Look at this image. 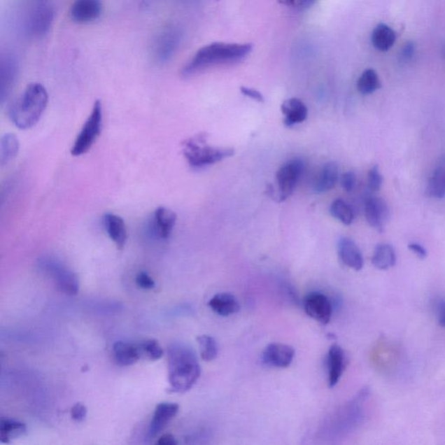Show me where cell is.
I'll list each match as a JSON object with an SVG mask.
<instances>
[{
	"instance_id": "8fae6325",
	"label": "cell",
	"mask_w": 445,
	"mask_h": 445,
	"mask_svg": "<svg viewBox=\"0 0 445 445\" xmlns=\"http://www.w3.org/2000/svg\"><path fill=\"white\" fill-rule=\"evenodd\" d=\"M295 357V350L288 344L272 343L269 344L262 354V361L270 367L286 368L292 364Z\"/></svg>"
},
{
	"instance_id": "2e32d148",
	"label": "cell",
	"mask_w": 445,
	"mask_h": 445,
	"mask_svg": "<svg viewBox=\"0 0 445 445\" xmlns=\"http://www.w3.org/2000/svg\"><path fill=\"white\" fill-rule=\"evenodd\" d=\"M337 253L341 261L346 267L355 271H360L364 267V258L356 243L348 238L339 239L337 243Z\"/></svg>"
},
{
	"instance_id": "7402d4cb",
	"label": "cell",
	"mask_w": 445,
	"mask_h": 445,
	"mask_svg": "<svg viewBox=\"0 0 445 445\" xmlns=\"http://www.w3.org/2000/svg\"><path fill=\"white\" fill-rule=\"evenodd\" d=\"M53 20V13L48 6H42L31 17L29 28L36 36H42L48 31Z\"/></svg>"
},
{
	"instance_id": "d4e9b609",
	"label": "cell",
	"mask_w": 445,
	"mask_h": 445,
	"mask_svg": "<svg viewBox=\"0 0 445 445\" xmlns=\"http://www.w3.org/2000/svg\"><path fill=\"white\" fill-rule=\"evenodd\" d=\"M395 31L385 24H380L374 29L372 34L373 46L379 51L386 52L393 48L396 41Z\"/></svg>"
},
{
	"instance_id": "d6986e66",
	"label": "cell",
	"mask_w": 445,
	"mask_h": 445,
	"mask_svg": "<svg viewBox=\"0 0 445 445\" xmlns=\"http://www.w3.org/2000/svg\"><path fill=\"white\" fill-rule=\"evenodd\" d=\"M281 111L285 115V125L290 127L294 125L302 123L308 116V109L303 101L297 98L285 100L282 104Z\"/></svg>"
},
{
	"instance_id": "ac0fdd59",
	"label": "cell",
	"mask_w": 445,
	"mask_h": 445,
	"mask_svg": "<svg viewBox=\"0 0 445 445\" xmlns=\"http://www.w3.org/2000/svg\"><path fill=\"white\" fill-rule=\"evenodd\" d=\"M104 225L109 238L118 250L124 248L127 240V231L123 218L118 215L106 213L104 216Z\"/></svg>"
},
{
	"instance_id": "f546056e",
	"label": "cell",
	"mask_w": 445,
	"mask_h": 445,
	"mask_svg": "<svg viewBox=\"0 0 445 445\" xmlns=\"http://www.w3.org/2000/svg\"><path fill=\"white\" fill-rule=\"evenodd\" d=\"M197 340L199 344L200 356L204 361H213L218 357V346L214 337L202 335L197 337Z\"/></svg>"
},
{
	"instance_id": "30bf717a",
	"label": "cell",
	"mask_w": 445,
	"mask_h": 445,
	"mask_svg": "<svg viewBox=\"0 0 445 445\" xmlns=\"http://www.w3.org/2000/svg\"><path fill=\"white\" fill-rule=\"evenodd\" d=\"M177 215L167 207L160 206L154 211L148 225L150 235L155 239H168L174 229Z\"/></svg>"
},
{
	"instance_id": "b9f144b4",
	"label": "cell",
	"mask_w": 445,
	"mask_h": 445,
	"mask_svg": "<svg viewBox=\"0 0 445 445\" xmlns=\"http://www.w3.org/2000/svg\"><path fill=\"white\" fill-rule=\"evenodd\" d=\"M318 0H299V6L300 9L306 10L311 8Z\"/></svg>"
},
{
	"instance_id": "5bb4252c",
	"label": "cell",
	"mask_w": 445,
	"mask_h": 445,
	"mask_svg": "<svg viewBox=\"0 0 445 445\" xmlns=\"http://www.w3.org/2000/svg\"><path fill=\"white\" fill-rule=\"evenodd\" d=\"M365 211L369 225L379 232H383L390 215L389 208L385 200L380 197H369L366 201Z\"/></svg>"
},
{
	"instance_id": "4dcf8cb0",
	"label": "cell",
	"mask_w": 445,
	"mask_h": 445,
	"mask_svg": "<svg viewBox=\"0 0 445 445\" xmlns=\"http://www.w3.org/2000/svg\"><path fill=\"white\" fill-rule=\"evenodd\" d=\"M330 213L336 220L344 225H350L354 220V213L351 208L342 199H336L330 208Z\"/></svg>"
},
{
	"instance_id": "8d00e7d4",
	"label": "cell",
	"mask_w": 445,
	"mask_h": 445,
	"mask_svg": "<svg viewBox=\"0 0 445 445\" xmlns=\"http://www.w3.org/2000/svg\"><path fill=\"white\" fill-rule=\"evenodd\" d=\"M240 92H242L243 95L248 97V98L251 99L256 100L257 102L264 101V96L262 95L261 92L257 91V90L242 86V87L240 88Z\"/></svg>"
},
{
	"instance_id": "7bdbcfd3",
	"label": "cell",
	"mask_w": 445,
	"mask_h": 445,
	"mask_svg": "<svg viewBox=\"0 0 445 445\" xmlns=\"http://www.w3.org/2000/svg\"><path fill=\"white\" fill-rule=\"evenodd\" d=\"M296 0H278V2L287 6H293Z\"/></svg>"
},
{
	"instance_id": "ffe728a7",
	"label": "cell",
	"mask_w": 445,
	"mask_h": 445,
	"mask_svg": "<svg viewBox=\"0 0 445 445\" xmlns=\"http://www.w3.org/2000/svg\"><path fill=\"white\" fill-rule=\"evenodd\" d=\"M115 361L121 366H130L141 358V349L134 344L118 341L113 347Z\"/></svg>"
},
{
	"instance_id": "ab89813d",
	"label": "cell",
	"mask_w": 445,
	"mask_h": 445,
	"mask_svg": "<svg viewBox=\"0 0 445 445\" xmlns=\"http://www.w3.org/2000/svg\"><path fill=\"white\" fill-rule=\"evenodd\" d=\"M414 55V45L412 43H409L404 46L403 52H402V57L404 60H409L411 59V57Z\"/></svg>"
},
{
	"instance_id": "4316f807",
	"label": "cell",
	"mask_w": 445,
	"mask_h": 445,
	"mask_svg": "<svg viewBox=\"0 0 445 445\" xmlns=\"http://www.w3.org/2000/svg\"><path fill=\"white\" fill-rule=\"evenodd\" d=\"M20 150L19 139L16 135L7 134L3 135L0 141V164L6 166L15 159Z\"/></svg>"
},
{
	"instance_id": "6da1fadb",
	"label": "cell",
	"mask_w": 445,
	"mask_h": 445,
	"mask_svg": "<svg viewBox=\"0 0 445 445\" xmlns=\"http://www.w3.org/2000/svg\"><path fill=\"white\" fill-rule=\"evenodd\" d=\"M253 51V45L216 42L200 48L183 68V77L190 78L209 68L241 62Z\"/></svg>"
},
{
	"instance_id": "e0dca14e",
	"label": "cell",
	"mask_w": 445,
	"mask_h": 445,
	"mask_svg": "<svg viewBox=\"0 0 445 445\" xmlns=\"http://www.w3.org/2000/svg\"><path fill=\"white\" fill-rule=\"evenodd\" d=\"M346 368V355L339 344H333L327 355L328 383L333 388L339 382Z\"/></svg>"
},
{
	"instance_id": "8992f818",
	"label": "cell",
	"mask_w": 445,
	"mask_h": 445,
	"mask_svg": "<svg viewBox=\"0 0 445 445\" xmlns=\"http://www.w3.org/2000/svg\"><path fill=\"white\" fill-rule=\"evenodd\" d=\"M103 107L100 100H97L93 106L92 113L82 127L80 134L75 140L71 155L78 157L83 155L91 150L102 130Z\"/></svg>"
},
{
	"instance_id": "1f68e13d",
	"label": "cell",
	"mask_w": 445,
	"mask_h": 445,
	"mask_svg": "<svg viewBox=\"0 0 445 445\" xmlns=\"http://www.w3.org/2000/svg\"><path fill=\"white\" fill-rule=\"evenodd\" d=\"M139 346L142 354L148 358L150 360H159L163 357L164 350L155 339L145 340Z\"/></svg>"
},
{
	"instance_id": "836d02e7",
	"label": "cell",
	"mask_w": 445,
	"mask_h": 445,
	"mask_svg": "<svg viewBox=\"0 0 445 445\" xmlns=\"http://www.w3.org/2000/svg\"><path fill=\"white\" fill-rule=\"evenodd\" d=\"M136 283L140 288L143 290H152L156 285L153 278L145 271L139 272L137 277H136Z\"/></svg>"
},
{
	"instance_id": "3957f363",
	"label": "cell",
	"mask_w": 445,
	"mask_h": 445,
	"mask_svg": "<svg viewBox=\"0 0 445 445\" xmlns=\"http://www.w3.org/2000/svg\"><path fill=\"white\" fill-rule=\"evenodd\" d=\"M48 104V93L44 85H29L23 94L10 106L9 117L15 127L27 130L41 120Z\"/></svg>"
},
{
	"instance_id": "484cf974",
	"label": "cell",
	"mask_w": 445,
	"mask_h": 445,
	"mask_svg": "<svg viewBox=\"0 0 445 445\" xmlns=\"http://www.w3.org/2000/svg\"><path fill=\"white\" fill-rule=\"evenodd\" d=\"M427 193L436 199L445 197V160L440 161L430 178Z\"/></svg>"
},
{
	"instance_id": "ba28073f",
	"label": "cell",
	"mask_w": 445,
	"mask_h": 445,
	"mask_svg": "<svg viewBox=\"0 0 445 445\" xmlns=\"http://www.w3.org/2000/svg\"><path fill=\"white\" fill-rule=\"evenodd\" d=\"M181 31L175 27H169L161 31L153 49L157 62L167 63L174 57L181 44Z\"/></svg>"
},
{
	"instance_id": "5b68a950",
	"label": "cell",
	"mask_w": 445,
	"mask_h": 445,
	"mask_svg": "<svg viewBox=\"0 0 445 445\" xmlns=\"http://www.w3.org/2000/svg\"><path fill=\"white\" fill-rule=\"evenodd\" d=\"M38 267L55 282L61 292L73 296L80 290L78 276L62 262L55 257H45L38 261Z\"/></svg>"
},
{
	"instance_id": "cb8c5ba5",
	"label": "cell",
	"mask_w": 445,
	"mask_h": 445,
	"mask_svg": "<svg viewBox=\"0 0 445 445\" xmlns=\"http://www.w3.org/2000/svg\"><path fill=\"white\" fill-rule=\"evenodd\" d=\"M372 262L379 270H388L397 263L396 251L388 243H381L376 247Z\"/></svg>"
},
{
	"instance_id": "4fadbf2b",
	"label": "cell",
	"mask_w": 445,
	"mask_h": 445,
	"mask_svg": "<svg viewBox=\"0 0 445 445\" xmlns=\"http://www.w3.org/2000/svg\"><path fill=\"white\" fill-rule=\"evenodd\" d=\"M17 74L19 64L15 57L10 55L3 57L0 62V99L2 102H5V99L12 92Z\"/></svg>"
},
{
	"instance_id": "277c9868",
	"label": "cell",
	"mask_w": 445,
	"mask_h": 445,
	"mask_svg": "<svg viewBox=\"0 0 445 445\" xmlns=\"http://www.w3.org/2000/svg\"><path fill=\"white\" fill-rule=\"evenodd\" d=\"M183 153L190 166L203 168L234 155V150L208 146L206 136L199 134L183 143Z\"/></svg>"
},
{
	"instance_id": "7c38bea8",
	"label": "cell",
	"mask_w": 445,
	"mask_h": 445,
	"mask_svg": "<svg viewBox=\"0 0 445 445\" xmlns=\"http://www.w3.org/2000/svg\"><path fill=\"white\" fill-rule=\"evenodd\" d=\"M102 10L101 0H75L70 15L75 23L89 24L98 20Z\"/></svg>"
},
{
	"instance_id": "52a82bcc",
	"label": "cell",
	"mask_w": 445,
	"mask_h": 445,
	"mask_svg": "<svg viewBox=\"0 0 445 445\" xmlns=\"http://www.w3.org/2000/svg\"><path fill=\"white\" fill-rule=\"evenodd\" d=\"M303 171V161L299 159L290 160L279 169L277 172L279 201H285L292 196Z\"/></svg>"
},
{
	"instance_id": "603a6c76",
	"label": "cell",
	"mask_w": 445,
	"mask_h": 445,
	"mask_svg": "<svg viewBox=\"0 0 445 445\" xmlns=\"http://www.w3.org/2000/svg\"><path fill=\"white\" fill-rule=\"evenodd\" d=\"M337 181H339V167L336 163H327L323 167L315 182L314 191L317 193L328 192L335 188Z\"/></svg>"
},
{
	"instance_id": "74e56055",
	"label": "cell",
	"mask_w": 445,
	"mask_h": 445,
	"mask_svg": "<svg viewBox=\"0 0 445 445\" xmlns=\"http://www.w3.org/2000/svg\"><path fill=\"white\" fill-rule=\"evenodd\" d=\"M409 249H410L412 253L417 255L419 258L421 260H425L427 257V250L423 248L422 246H420L419 243H412L409 245Z\"/></svg>"
},
{
	"instance_id": "60d3db41",
	"label": "cell",
	"mask_w": 445,
	"mask_h": 445,
	"mask_svg": "<svg viewBox=\"0 0 445 445\" xmlns=\"http://www.w3.org/2000/svg\"><path fill=\"white\" fill-rule=\"evenodd\" d=\"M437 319L439 325L445 328V302L441 303L437 307Z\"/></svg>"
},
{
	"instance_id": "d6a6232c",
	"label": "cell",
	"mask_w": 445,
	"mask_h": 445,
	"mask_svg": "<svg viewBox=\"0 0 445 445\" xmlns=\"http://www.w3.org/2000/svg\"><path fill=\"white\" fill-rule=\"evenodd\" d=\"M383 184V176L380 174L379 167H373L368 174V186L373 192L379 191Z\"/></svg>"
},
{
	"instance_id": "9c48e42d",
	"label": "cell",
	"mask_w": 445,
	"mask_h": 445,
	"mask_svg": "<svg viewBox=\"0 0 445 445\" xmlns=\"http://www.w3.org/2000/svg\"><path fill=\"white\" fill-rule=\"evenodd\" d=\"M304 311L314 320L327 325L331 321L332 306L327 297L321 292H311L304 297Z\"/></svg>"
},
{
	"instance_id": "7a4b0ae2",
	"label": "cell",
	"mask_w": 445,
	"mask_h": 445,
	"mask_svg": "<svg viewBox=\"0 0 445 445\" xmlns=\"http://www.w3.org/2000/svg\"><path fill=\"white\" fill-rule=\"evenodd\" d=\"M168 379L172 393H185L199 380L201 368L191 346L174 343L167 350Z\"/></svg>"
},
{
	"instance_id": "9a60e30c",
	"label": "cell",
	"mask_w": 445,
	"mask_h": 445,
	"mask_svg": "<svg viewBox=\"0 0 445 445\" xmlns=\"http://www.w3.org/2000/svg\"><path fill=\"white\" fill-rule=\"evenodd\" d=\"M179 405L175 403H160L154 411L152 421L150 423V437H155L166 428L168 423L178 414Z\"/></svg>"
},
{
	"instance_id": "f1b7e54d",
	"label": "cell",
	"mask_w": 445,
	"mask_h": 445,
	"mask_svg": "<svg viewBox=\"0 0 445 445\" xmlns=\"http://www.w3.org/2000/svg\"><path fill=\"white\" fill-rule=\"evenodd\" d=\"M357 86L361 94L368 95L381 87V83L376 71L373 69H367L358 78Z\"/></svg>"
},
{
	"instance_id": "44dd1931",
	"label": "cell",
	"mask_w": 445,
	"mask_h": 445,
	"mask_svg": "<svg viewBox=\"0 0 445 445\" xmlns=\"http://www.w3.org/2000/svg\"><path fill=\"white\" fill-rule=\"evenodd\" d=\"M208 304L215 313L222 317H228L240 310L239 300L231 293H218L211 297Z\"/></svg>"
},
{
	"instance_id": "83f0119b",
	"label": "cell",
	"mask_w": 445,
	"mask_h": 445,
	"mask_svg": "<svg viewBox=\"0 0 445 445\" xmlns=\"http://www.w3.org/2000/svg\"><path fill=\"white\" fill-rule=\"evenodd\" d=\"M27 432L26 423L13 419H1L0 421V440L9 444L13 437H20Z\"/></svg>"
},
{
	"instance_id": "d590c367",
	"label": "cell",
	"mask_w": 445,
	"mask_h": 445,
	"mask_svg": "<svg viewBox=\"0 0 445 445\" xmlns=\"http://www.w3.org/2000/svg\"><path fill=\"white\" fill-rule=\"evenodd\" d=\"M341 185H342V188L346 192L353 191L355 185H356V175H355L354 172L348 171L343 174L342 178H341Z\"/></svg>"
},
{
	"instance_id": "f35d334b",
	"label": "cell",
	"mask_w": 445,
	"mask_h": 445,
	"mask_svg": "<svg viewBox=\"0 0 445 445\" xmlns=\"http://www.w3.org/2000/svg\"><path fill=\"white\" fill-rule=\"evenodd\" d=\"M157 444L160 445H175L177 444V440L175 439L174 436H172L171 434H164V435L161 436L157 440Z\"/></svg>"
},
{
	"instance_id": "e575fe53",
	"label": "cell",
	"mask_w": 445,
	"mask_h": 445,
	"mask_svg": "<svg viewBox=\"0 0 445 445\" xmlns=\"http://www.w3.org/2000/svg\"><path fill=\"white\" fill-rule=\"evenodd\" d=\"M87 416V408L83 404H75L71 409V417L74 421L83 422Z\"/></svg>"
}]
</instances>
